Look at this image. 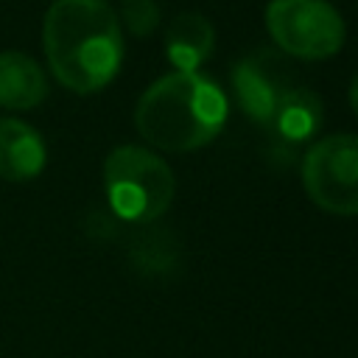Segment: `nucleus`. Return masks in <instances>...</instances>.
I'll return each instance as SVG.
<instances>
[{
	"label": "nucleus",
	"instance_id": "6",
	"mask_svg": "<svg viewBox=\"0 0 358 358\" xmlns=\"http://www.w3.org/2000/svg\"><path fill=\"white\" fill-rule=\"evenodd\" d=\"M294 87L291 67L277 50H255L235 62L232 67V92L241 103V109L260 126L271 117L282 95Z\"/></svg>",
	"mask_w": 358,
	"mask_h": 358
},
{
	"label": "nucleus",
	"instance_id": "7",
	"mask_svg": "<svg viewBox=\"0 0 358 358\" xmlns=\"http://www.w3.org/2000/svg\"><path fill=\"white\" fill-rule=\"evenodd\" d=\"M322 98L305 87H291L282 101L277 103V109L271 112V117L266 120V129H268V137L274 140V145L285 148V151H294L296 145L308 143L319 126H322Z\"/></svg>",
	"mask_w": 358,
	"mask_h": 358
},
{
	"label": "nucleus",
	"instance_id": "3",
	"mask_svg": "<svg viewBox=\"0 0 358 358\" xmlns=\"http://www.w3.org/2000/svg\"><path fill=\"white\" fill-rule=\"evenodd\" d=\"M103 187L112 213L131 224H148L171 207L176 179L168 162L154 151L117 145L103 162Z\"/></svg>",
	"mask_w": 358,
	"mask_h": 358
},
{
	"label": "nucleus",
	"instance_id": "2",
	"mask_svg": "<svg viewBox=\"0 0 358 358\" xmlns=\"http://www.w3.org/2000/svg\"><path fill=\"white\" fill-rule=\"evenodd\" d=\"M227 120L221 87L201 73H168L157 78L137 101L134 126L148 145L159 151H196L218 137Z\"/></svg>",
	"mask_w": 358,
	"mask_h": 358
},
{
	"label": "nucleus",
	"instance_id": "9",
	"mask_svg": "<svg viewBox=\"0 0 358 358\" xmlns=\"http://www.w3.org/2000/svg\"><path fill=\"white\" fill-rule=\"evenodd\" d=\"M213 48H215V31L204 14L182 11L171 20L165 34V53L179 73H196V67L210 59Z\"/></svg>",
	"mask_w": 358,
	"mask_h": 358
},
{
	"label": "nucleus",
	"instance_id": "10",
	"mask_svg": "<svg viewBox=\"0 0 358 358\" xmlns=\"http://www.w3.org/2000/svg\"><path fill=\"white\" fill-rule=\"evenodd\" d=\"M48 98L45 70L20 50L0 53V106L3 109H34Z\"/></svg>",
	"mask_w": 358,
	"mask_h": 358
},
{
	"label": "nucleus",
	"instance_id": "4",
	"mask_svg": "<svg viewBox=\"0 0 358 358\" xmlns=\"http://www.w3.org/2000/svg\"><path fill=\"white\" fill-rule=\"evenodd\" d=\"M266 28L282 53L296 59H330L344 45V20L327 0H271Z\"/></svg>",
	"mask_w": 358,
	"mask_h": 358
},
{
	"label": "nucleus",
	"instance_id": "12",
	"mask_svg": "<svg viewBox=\"0 0 358 358\" xmlns=\"http://www.w3.org/2000/svg\"><path fill=\"white\" fill-rule=\"evenodd\" d=\"M350 106H352V112L358 115V76H355L352 84H350Z\"/></svg>",
	"mask_w": 358,
	"mask_h": 358
},
{
	"label": "nucleus",
	"instance_id": "5",
	"mask_svg": "<svg viewBox=\"0 0 358 358\" xmlns=\"http://www.w3.org/2000/svg\"><path fill=\"white\" fill-rule=\"evenodd\" d=\"M308 199L333 215H358V134L316 140L302 157Z\"/></svg>",
	"mask_w": 358,
	"mask_h": 358
},
{
	"label": "nucleus",
	"instance_id": "11",
	"mask_svg": "<svg viewBox=\"0 0 358 358\" xmlns=\"http://www.w3.org/2000/svg\"><path fill=\"white\" fill-rule=\"evenodd\" d=\"M120 17L131 36L145 39L159 25V6L154 0H126L120 8Z\"/></svg>",
	"mask_w": 358,
	"mask_h": 358
},
{
	"label": "nucleus",
	"instance_id": "1",
	"mask_svg": "<svg viewBox=\"0 0 358 358\" xmlns=\"http://www.w3.org/2000/svg\"><path fill=\"white\" fill-rule=\"evenodd\" d=\"M42 48L53 78L90 95L123 64V31L106 0H53L42 22Z\"/></svg>",
	"mask_w": 358,
	"mask_h": 358
},
{
	"label": "nucleus",
	"instance_id": "8",
	"mask_svg": "<svg viewBox=\"0 0 358 358\" xmlns=\"http://www.w3.org/2000/svg\"><path fill=\"white\" fill-rule=\"evenodd\" d=\"M48 151L42 134L17 117H0V176L8 182L36 179Z\"/></svg>",
	"mask_w": 358,
	"mask_h": 358
}]
</instances>
